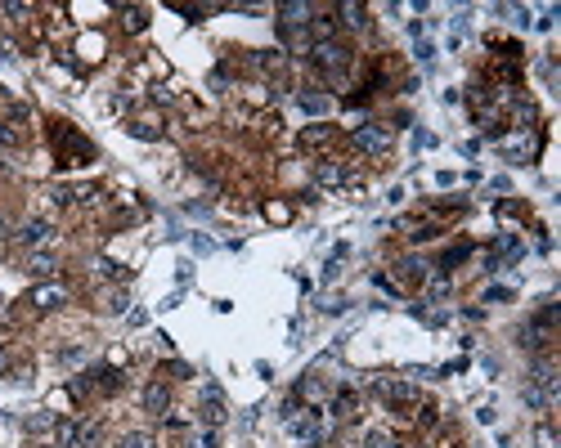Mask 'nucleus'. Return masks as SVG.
I'll return each mask as SVG.
<instances>
[{
  "instance_id": "1",
  "label": "nucleus",
  "mask_w": 561,
  "mask_h": 448,
  "mask_svg": "<svg viewBox=\"0 0 561 448\" xmlns=\"http://www.w3.org/2000/svg\"><path fill=\"white\" fill-rule=\"evenodd\" d=\"M310 68H319L323 76H341L350 68V50L337 41H319V45H310Z\"/></svg>"
},
{
  "instance_id": "2",
  "label": "nucleus",
  "mask_w": 561,
  "mask_h": 448,
  "mask_svg": "<svg viewBox=\"0 0 561 448\" xmlns=\"http://www.w3.org/2000/svg\"><path fill=\"white\" fill-rule=\"evenodd\" d=\"M373 395H377V399H386V404H395V408H400V413H404V408H408V404H413V399H417V390H413V381L377 377V381H373Z\"/></svg>"
},
{
  "instance_id": "3",
  "label": "nucleus",
  "mask_w": 561,
  "mask_h": 448,
  "mask_svg": "<svg viewBox=\"0 0 561 448\" xmlns=\"http://www.w3.org/2000/svg\"><path fill=\"white\" fill-rule=\"evenodd\" d=\"M350 144H355L359 152H386V148H391V130H386V126H373V121H368V126H355Z\"/></svg>"
},
{
  "instance_id": "4",
  "label": "nucleus",
  "mask_w": 561,
  "mask_h": 448,
  "mask_svg": "<svg viewBox=\"0 0 561 448\" xmlns=\"http://www.w3.org/2000/svg\"><path fill=\"white\" fill-rule=\"evenodd\" d=\"M14 238H18L23 247H41V242H50V238H54V224H50V220H27Z\"/></svg>"
},
{
  "instance_id": "5",
  "label": "nucleus",
  "mask_w": 561,
  "mask_h": 448,
  "mask_svg": "<svg viewBox=\"0 0 561 448\" xmlns=\"http://www.w3.org/2000/svg\"><path fill=\"white\" fill-rule=\"evenodd\" d=\"M315 184L319 188H341V184H346V166H341V161H319V166H315Z\"/></svg>"
},
{
  "instance_id": "6",
  "label": "nucleus",
  "mask_w": 561,
  "mask_h": 448,
  "mask_svg": "<svg viewBox=\"0 0 561 448\" xmlns=\"http://www.w3.org/2000/svg\"><path fill=\"white\" fill-rule=\"evenodd\" d=\"M166 408H171V390L162 386V381H153V386H144V413H153V417H166Z\"/></svg>"
},
{
  "instance_id": "7",
  "label": "nucleus",
  "mask_w": 561,
  "mask_h": 448,
  "mask_svg": "<svg viewBox=\"0 0 561 448\" xmlns=\"http://www.w3.org/2000/svg\"><path fill=\"white\" fill-rule=\"evenodd\" d=\"M310 23V5H279V27L283 36L292 32V27H306Z\"/></svg>"
},
{
  "instance_id": "8",
  "label": "nucleus",
  "mask_w": 561,
  "mask_h": 448,
  "mask_svg": "<svg viewBox=\"0 0 561 448\" xmlns=\"http://www.w3.org/2000/svg\"><path fill=\"white\" fill-rule=\"evenodd\" d=\"M63 301H68V292L54 287V283H50V287H36L32 296H27V305H36V310H59Z\"/></svg>"
},
{
  "instance_id": "9",
  "label": "nucleus",
  "mask_w": 561,
  "mask_h": 448,
  "mask_svg": "<svg viewBox=\"0 0 561 448\" xmlns=\"http://www.w3.org/2000/svg\"><path fill=\"white\" fill-rule=\"evenodd\" d=\"M54 448H81V426L77 422H54Z\"/></svg>"
},
{
  "instance_id": "10",
  "label": "nucleus",
  "mask_w": 561,
  "mask_h": 448,
  "mask_svg": "<svg viewBox=\"0 0 561 448\" xmlns=\"http://www.w3.org/2000/svg\"><path fill=\"white\" fill-rule=\"evenodd\" d=\"M332 144V126H306L301 130V148H328Z\"/></svg>"
},
{
  "instance_id": "11",
  "label": "nucleus",
  "mask_w": 561,
  "mask_h": 448,
  "mask_svg": "<svg viewBox=\"0 0 561 448\" xmlns=\"http://www.w3.org/2000/svg\"><path fill=\"white\" fill-rule=\"evenodd\" d=\"M126 386V377L117 373V368H103V373H94V390H103V395H112V390Z\"/></svg>"
},
{
  "instance_id": "12",
  "label": "nucleus",
  "mask_w": 561,
  "mask_h": 448,
  "mask_svg": "<svg viewBox=\"0 0 561 448\" xmlns=\"http://www.w3.org/2000/svg\"><path fill=\"white\" fill-rule=\"evenodd\" d=\"M54 269H59V265H54V256H45V251H36L32 260H27V274H32V278H50Z\"/></svg>"
},
{
  "instance_id": "13",
  "label": "nucleus",
  "mask_w": 561,
  "mask_h": 448,
  "mask_svg": "<svg viewBox=\"0 0 561 448\" xmlns=\"http://www.w3.org/2000/svg\"><path fill=\"white\" fill-rule=\"evenodd\" d=\"M337 14H341V23H346V27H368V9L364 5H341Z\"/></svg>"
},
{
  "instance_id": "14",
  "label": "nucleus",
  "mask_w": 561,
  "mask_h": 448,
  "mask_svg": "<svg viewBox=\"0 0 561 448\" xmlns=\"http://www.w3.org/2000/svg\"><path fill=\"white\" fill-rule=\"evenodd\" d=\"M310 32H315V45L332 41V36H337V18H310Z\"/></svg>"
},
{
  "instance_id": "15",
  "label": "nucleus",
  "mask_w": 561,
  "mask_h": 448,
  "mask_svg": "<svg viewBox=\"0 0 561 448\" xmlns=\"http://www.w3.org/2000/svg\"><path fill=\"white\" fill-rule=\"evenodd\" d=\"M297 103H301V112H328V94H297Z\"/></svg>"
},
{
  "instance_id": "16",
  "label": "nucleus",
  "mask_w": 561,
  "mask_h": 448,
  "mask_svg": "<svg viewBox=\"0 0 561 448\" xmlns=\"http://www.w3.org/2000/svg\"><path fill=\"white\" fill-rule=\"evenodd\" d=\"M332 417H355V395H350V390H341V395L332 399Z\"/></svg>"
},
{
  "instance_id": "17",
  "label": "nucleus",
  "mask_w": 561,
  "mask_h": 448,
  "mask_svg": "<svg viewBox=\"0 0 561 448\" xmlns=\"http://www.w3.org/2000/svg\"><path fill=\"white\" fill-rule=\"evenodd\" d=\"M256 68L279 72V68H283V50H261V54H256Z\"/></svg>"
},
{
  "instance_id": "18",
  "label": "nucleus",
  "mask_w": 561,
  "mask_h": 448,
  "mask_svg": "<svg viewBox=\"0 0 561 448\" xmlns=\"http://www.w3.org/2000/svg\"><path fill=\"white\" fill-rule=\"evenodd\" d=\"M521 399H526L530 408H553V399H548L539 386H530V381H526V390H521Z\"/></svg>"
},
{
  "instance_id": "19",
  "label": "nucleus",
  "mask_w": 561,
  "mask_h": 448,
  "mask_svg": "<svg viewBox=\"0 0 561 448\" xmlns=\"http://www.w3.org/2000/svg\"><path fill=\"white\" fill-rule=\"evenodd\" d=\"M117 448H153V435L130 431V435H121V444H117Z\"/></svg>"
},
{
  "instance_id": "20",
  "label": "nucleus",
  "mask_w": 561,
  "mask_h": 448,
  "mask_svg": "<svg viewBox=\"0 0 561 448\" xmlns=\"http://www.w3.org/2000/svg\"><path fill=\"white\" fill-rule=\"evenodd\" d=\"M472 256V247H449V251H445V260H440V269H454V265H463Z\"/></svg>"
},
{
  "instance_id": "21",
  "label": "nucleus",
  "mask_w": 561,
  "mask_h": 448,
  "mask_svg": "<svg viewBox=\"0 0 561 448\" xmlns=\"http://www.w3.org/2000/svg\"><path fill=\"white\" fill-rule=\"evenodd\" d=\"M27 431H32V435L54 431V417H50V413H36V417H27Z\"/></svg>"
},
{
  "instance_id": "22",
  "label": "nucleus",
  "mask_w": 561,
  "mask_h": 448,
  "mask_svg": "<svg viewBox=\"0 0 561 448\" xmlns=\"http://www.w3.org/2000/svg\"><path fill=\"white\" fill-rule=\"evenodd\" d=\"M126 130H130V135H135V139H157V135H162V130L153 126V121H130Z\"/></svg>"
},
{
  "instance_id": "23",
  "label": "nucleus",
  "mask_w": 561,
  "mask_h": 448,
  "mask_svg": "<svg viewBox=\"0 0 561 448\" xmlns=\"http://www.w3.org/2000/svg\"><path fill=\"white\" fill-rule=\"evenodd\" d=\"M265 215H270L274 224H288V220H292V206H283V202H270V206H265Z\"/></svg>"
},
{
  "instance_id": "24",
  "label": "nucleus",
  "mask_w": 561,
  "mask_h": 448,
  "mask_svg": "<svg viewBox=\"0 0 561 448\" xmlns=\"http://www.w3.org/2000/svg\"><path fill=\"white\" fill-rule=\"evenodd\" d=\"M121 18H126V27H130V32H144V23H148V18H144V9H121Z\"/></svg>"
},
{
  "instance_id": "25",
  "label": "nucleus",
  "mask_w": 561,
  "mask_h": 448,
  "mask_svg": "<svg viewBox=\"0 0 561 448\" xmlns=\"http://www.w3.org/2000/svg\"><path fill=\"white\" fill-rule=\"evenodd\" d=\"M535 444H539V448H557V435H553V426H548V422L535 431Z\"/></svg>"
},
{
  "instance_id": "26",
  "label": "nucleus",
  "mask_w": 561,
  "mask_h": 448,
  "mask_svg": "<svg viewBox=\"0 0 561 448\" xmlns=\"http://www.w3.org/2000/svg\"><path fill=\"white\" fill-rule=\"evenodd\" d=\"M0 148H18V130L9 121H0Z\"/></svg>"
},
{
  "instance_id": "27",
  "label": "nucleus",
  "mask_w": 561,
  "mask_h": 448,
  "mask_svg": "<svg viewBox=\"0 0 561 448\" xmlns=\"http://www.w3.org/2000/svg\"><path fill=\"white\" fill-rule=\"evenodd\" d=\"M395 269H400L404 278H417V283H422V260H400Z\"/></svg>"
},
{
  "instance_id": "28",
  "label": "nucleus",
  "mask_w": 561,
  "mask_h": 448,
  "mask_svg": "<svg viewBox=\"0 0 561 448\" xmlns=\"http://www.w3.org/2000/svg\"><path fill=\"white\" fill-rule=\"evenodd\" d=\"M99 274H103V278H126V269L112 265V260H99Z\"/></svg>"
},
{
  "instance_id": "29",
  "label": "nucleus",
  "mask_w": 561,
  "mask_h": 448,
  "mask_svg": "<svg viewBox=\"0 0 561 448\" xmlns=\"http://www.w3.org/2000/svg\"><path fill=\"white\" fill-rule=\"evenodd\" d=\"M499 251H503V256H517V251H521V247H517V238H512V233H503V238H499Z\"/></svg>"
},
{
  "instance_id": "30",
  "label": "nucleus",
  "mask_w": 561,
  "mask_h": 448,
  "mask_svg": "<svg viewBox=\"0 0 561 448\" xmlns=\"http://www.w3.org/2000/svg\"><path fill=\"white\" fill-rule=\"evenodd\" d=\"M94 440H99V426L85 422V426H81V444H94Z\"/></svg>"
},
{
  "instance_id": "31",
  "label": "nucleus",
  "mask_w": 561,
  "mask_h": 448,
  "mask_svg": "<svg viewBox=\"0 0 561 448\" xmlns=\"http://www.w3.org/2000/svg\"><path fill=\"white\" fill-rule=\"evenodd\" d=\"M485 301H512V292L508 287H490V292H485Z\"/></svg>"
},
{
  "instance_id": "32",
  "label": "nucleus",
  "mask_w": 561,
  "mask_h": 448,
  "mask_svg": "<svg viewBox=\"0 0 561 448\" xmlns=\"http://www.w3.org/2000/svg\"><path fill=\"white\" fill-rule=\"evenodd\" d=\"M108 310L121 314V310H126V296H121V292H112V296H108Z\"/></svg>"
},
{
  "instance_id": "33",
  "label": "nucleus",
  "mask_w": 561,
  "mask_h": 448,
  "mask_svg": "<svg viewBox=\"0 0 561 448\" xmlns=\"http://www.w3.org/2000/svg\"><path fill=\"white\" fill-rule=\"evenodd\" d=\"M198 448H216V431H202V435H198Z\"/></svg>"
},
{
  "instance_id": "34",
  "label": "nucleus",
  "mask_w": 561,
  "mask_h": 448,
  "mask_svg": "<svg viewBox=\"0 0 561 448\" xmlns=\"http://www.w3.org/2000/svg\"><path fill=\"white\" fill-rule=\"evenodd\" d=\"M5 373H9V350L0 346V377H5Z\"/></svg>"
}]
</instances>
